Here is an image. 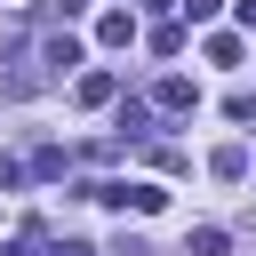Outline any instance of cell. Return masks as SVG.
<instances>
[{
    "label": "cell",
    "instance_id": "cell-8",
    "mask_svg": "<svg viewBox=\"0 0 256 256\" xmlns=\"http://www.w3.org/2000/svg\"><path fill=\"white\" fill-rule=\"evenodd\" d=\"M216 8H224V0H184V16H192V24H208Z\"/></svg>",
    "mask_w": 256,
    "mask_h": 256
},
{
    "label": "cell",
    "instance_id": "cell-7",
    "mask_svg": "<svg viewBox=\"0 0 256 256\" xmlns=\"http://www.w3.org/2000/svg\"><path fill=\"white\" fill-rule=\"evenodd\" d=\"M0 256H48V248H40V224H24V232H16V240H8Z\"/></svg>",
    "mask_w": 256,
    "mask_h": 256
},
{
    "label": "cell",
    "instance_id": "cell-5",
    "mask_svg": "<svg viewBox=\"0 0 256 256\" xmlns=\"http://www.w3.org/2000/svg\"><path fill=\"white\" fill-rule=\"evenodd\" d=\"M208 168H216V176H224V184H240V176H248V144H224V152H216V160H208Z\"/></svg>",
    "mask_w": 256,
    "mask_h": 256
},
{
    "label": "cell",
    "instance_id": "cell-3",
    "mask_svg": "<svg viewBox=\"0 0 256 256\" xmlns=\"http://www.w3.org/2000/svg\"><path fill=\"white\" fill-rule=\"evenodd\" d=\"M72 96H80V104H112V96H120V80H112V72H80V88H72Z\"/></svg>",
    "mask_w": 256,
    "mask_h": 256
},
{
    "label": "cell",
    "instance_id": "cell-9",
    "mask_svg": "<svg viewBox=\"0 0 256 256\" xmlns=\"http://www.w3.org/2000/svg\"><path fill=\"white\" fill-rule=\"evenodd\" d=\"M16 184H24V168H16L8 152H0V192H16Z\"/></svg>",
    "mask_w": 256,
    "mask_h": 256
},
{
    "label": "cell",
    "instance_id": "cell-6",
    "mask_svg": "<svg viewBox=\"0 0 256 256\" xmlns=\"http://www.w3.org/2000/svg\"><path fill=\"white\" fill-rule=\"evenodd\" d=\"M184 256H224V232H216V224H200V232L184 240Z\"/></svg>",
    "mask_w": 256,
    "mask_h": 256
},
{
    "label": "cell",
    "instance_id": "cell-2",
    "mask_svg": "<svg viewBox=\"0 0 256 256\" xmlns=\"http://www.w3.org/2000/svg\"><path fill=\"white\" fill-rule=\"evenodd\" d=\"M96 40H104V48H128V40H136V16H128V8H112V16L96 24Z\"/></svg>",
    "mask_w": 256,
    "mask_h": 256
},
{
    "label": "cell",
    "instance_id": "cell-10",
    "mask_svg": "<svg viewBox=\"0 0 256 256\" xmlns=\"http://www.w3.org/2000/svg\"><path fill=\"white\" fill-rule=\"evenodd\" d=\"M240 24H248V32H256V0H240Z\"/></svg>",
    "mask_w": 256,
    "mask_h": 256
},
{
    "label": "cell",
    "instance_id": "cell-1",
    "mask_svg": "<svg viewBox=\"0 0 256 256\" xmlns=\"http://www.w3.org/2000/svg\"><path fill=\"white\" fill-rule=\"evenodd\" d=\"M40 64H48L56 80H64V72L80 64V40H72V32H48V40H40Z\"/></svg>",
    "mask_w": 256,
    "mask_h": 256
},
{
    "label": "cell",
    "instance_id": "cell-4",
    "mask_svg": "<svg viewBox=\"0 0 256 256\" xmlns=\"http://www.w3.org/2000/svg\"><path fill=\"white\" fill-rule=\"evenodd\" d=\"M152 104H160V112H192V80H160Z\"/></svg>",
    "mask_w": 256,
    "mask_h": 256
}]
</instances>
